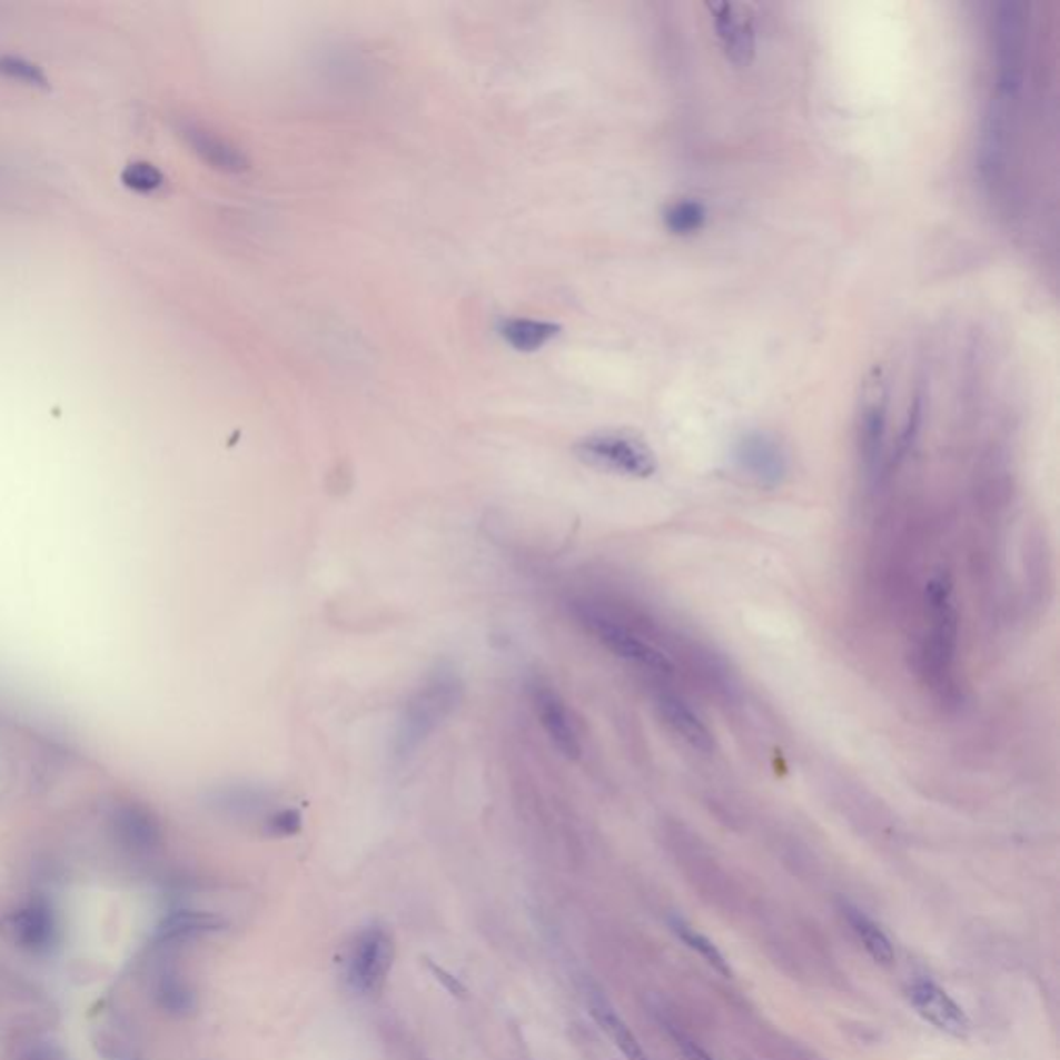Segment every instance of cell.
<instances>
[{
  "instance_id": "4",
  "label": "cell",
  "mask_w": 1060,
  "mask_h": 1060,
  "mask_svg": "<svg viewBox=\"0 0 1060 1060\" xmlns=\"http://www.w3.org/2000/svg\"><path fill=\"white\" fill-rule=\"evenodd\" d=\"M889 418V382L882 367H874L868 374L860 410H858V448L868 475H874L881 464L884 437Z\"/></svg>"
},
{
  "instance_id": "15",
  "label": "cell",
  "mask_w": 1060,
  "mask_h": 1060,
  "mask_svg": "<svg viewBox=\"0 0 1060 1060\" xmlns=\"http://www.w3.org/2000/svg\"><path fill=\"white\" fill-rule=\"evenodd\" d=\"M225 918H220V915H216V913H208V911H175L172 915H168L165 922L160 924L156 939H158V942H162V944H165V942L189 941V939L201 937V934L225 930Z\"/></svg>"
},
{
  "instance_id": "18",
  "label": "cell",
  "mask_w": 1060,
  "mask_h": 1060,
  "mask_svg": "<svg viewBox=\"0 0 1060 1060\" xmlns=\"http://www.w3.org/2000/svg\"><path fill=\"white\" fill-rule=\"evenodd\" d=\"M591 1013L597 1019L598 1026L610 1033L615 1046L622 1050V1054L627 1060H651L646 1057L641 1042L634 1038V1033L627 1030L626 1023L615 1016L612 1007L601 999H593L591 1002Z\"/></svg>"
},
{
  "instance_id": "13",
  "label": "cell",
  "mask_w": 1060,
  "mask_h": 1060,
  "mask_svg": "<svg viewBox=\"0 0 1060 1060\" xmlns=\"http://www.w3.org/2000/svg\"><path fill=\"white\" fill-rule=\"evenodd\" d=\"M657 709L663 721L670 725L675 735H680L687 746L699 750V752H713L715 750V735L706 727L686 702L673 694H658Z\"/></svg>"
},
{
  "instance_id": "16",
  "label": "cell",
  "mask_w": 1060,
  "mask_h": 1060,
  "mask_svg": "<svg viewBox=\"0 0 1060 1060\" xmlns=\"http://www.w3.org/2000/svg\"><path fill=\"white\" fill-rule=\"evenodd\" d=\"M559 329L562 328L553 321L509 317V319L502 321L499 334L516 350L533 353V350H538L541 346H545L549 340H553L559 334Z\"/></svg>"
},
{
  "instance_id": "12",
  "label": "cell",
  "mask_w": 1060,
  "mask_h": 1060,
  "mask_svg": "<svg viewBox=\"0 0 1060 1060\" xmlns=\"http://www.w3.org/2000/svg\"><path fill=\"white\" fill-rule=\"evenodd\" d=\"M110 824L117 841L129 852L148 853L160 845V822L150 808L141 806L137 802L120 804L115 808Z\"/></svg>"
},
{
  "instance_id": "17",
  "label": "cell",
  "mask_w": 1060,
  "mask_h": 1060,
  "mask_svg": "<svg viewBox=\"0 0 1060 1060\" xmlns=\"http://www.w3.org/2000/svg\"><path fill=\"white\" fill-rule=\"evenodd\" d=\"M843 915L848 918L855 937L864 944L868 955L872 957L876 963L891 965L893 959H895V951H893V944L889 941V937L882 932L881 927L872 918H868L864 911L848 905V903L843 905Z\"/></svg>"
},
{
  "instance_id": "24",
  "label": "cell",
  "mask_w": 1060,
  "mask_h": 1060,
  "mask_svg": "<svg viewBox=\"0 0 1060 1060\" xmlns=\"http://www.w3.org/2000/svg\"><path fill=\"white\" fill-rule=\"evenodd\" d=\"M120 180L127 189L137 194H153L165 187V175L150 162H131L125 166Z\"/></svg>"
},
{
  "instance_id": "5",
  "label": "cell",
  "mask_w": 1060,
  "mask_h": 1060,
  "mask_svg": "<svg viewBox=\"0 0 1060 1060\" xmlns=\"http://www.w3.org/2000/svg\"><path fill=\"white\" fill-rule=\"evenodd\" d=\"M394 961V941L386 928L372 927L360 932L353 959L350 982L363 994H377L386 985Z\"/></svg>"
},
{
  "instance_id": "8",
  "label": "cell",
  "mask_w": 1060,
  "mask_h": 1060,
  "mask_svg": "<svg viewBox=\"0 0 1060 1060\" xmlns=\"http://www.w3.org/2000/svg\"><path fill=\"white\" fill-rule=\"evenodd\" d=\"M7 930L19 949L33 955H46L59 944L57 913L42 899H31L30 903L13 911L7 920Z\"/></svg>"
},
{
  "instance_id": "1",
  "label": "cell",
  "mask_w": 1060,
  "mask_h": 1060,
  "mask_svg": "<svg viewBox=\"0 0 1060 1060\" xmlns=\"http://www.w3.org/2000/svg\"><path fill=\"white\" fill-rule=\"evenodd\" d=\"M460 696V675L452 665H437L404 704L394 742L396 756L408 759L452 715Z\"/></svg>"
},
{
  "instance_id": "23",
  "label": "cell",
  "mask_w": 1060,
  "mask_h": 1060,
  "mask_svg": "<svg viewBox=\"0 0 1060 1060\" xmlns=\"http://www.w3.org/2000/svg\"><path fill=\"white\" fill-rule=\"evenodd\" d=\"M0 77L19 81L30 88H48V77L42 67L23 57H0Z\"/></svg>"
},
{
  "instance_id": "6",
  "label": "cell",
  "mask_w": 1060,
  "mask_h": 1060,
  "mask_svg": "<svg viewBox=\"0 0 1060 1060\" xmlns=\"http://www.w3.org/2000/svg\"><path fill=\"white\" fill-rule=\"evenodd\" d=\"M928 620H930V657L939 670H947L955 655L957 612L949 578L937 576L928 584Z\"/></svg>"
},
{
  "instance_id": "2",
  "label": "cell",
  "mask_w": 1060,
  "mask_h": 1060,
  "mask_svg": "<svg viewBox=\"0 0 1060 1060\" xmlns=\"http://www.w3.org/2000/svg\"><path fill=\"white\" fill-rule=\"evenodd\" d=\"M576 456L583 463L622 477L648 478L657 473V456L638 435L627 432H598L576 444Z\"/></svg>"
},
{
  "instance_id": "27",
  "label": "cell",
  "mask_w": 1060,
  "mask_h": 1060,
  "mask_svg": "<svg viewBox=\"0 0 1060 1060\" xmlns=\"http://www.w3.org/2000/svg\"><path fill=\"white\" fill-rule=\"evenodd\" d=\"M427 965H429V970H432V973H434L435 980L446 985V990H448V992H452L454 997H460V999L466 997V988H464L463 982H460L458 978H454V975L444 970V968L435 965L434 961H427Z\"/></svg>"
},
{
  "instance_id": "19",
  "label": "cell",
  "mask_w": 1060,
  "mask_h": 1060,
  "mask_svg": "<svg viewBox=\"0 0 1060 1060\" xmlns=\"http://www.w3.org/2000/svg\"><path fill=\"white\" fill-rule=\"evenodd\" d=\"M156 1001L168 1013L185 1016L195 1007V994L177 971H165L156 982Z\"/></svg>"
},
{
  "instance_id": "7",
  "label": "cell",
  "mask_w": 1060,
  "mask_h": 1060,
  "mask_svg": "<svg viewBox=\"0 0 1060 1060\" xmlns=\"http://www.w3.org/2000/svg\"><path fill=\"white\" fill-rule=\"evenodd\" d=\"M531 699L535 704L541 725L545 733L549 735L553 746L557 747L564 756L568 759H578L581 756V737L576 732L574 719L569 715L566 702L562 701L559 692L547 684L543 677H535L528 684Z\"/></svg>"
},
{
  "instance_id": "14",
  "label": "cell",
  "mask_w": 1060,
  "mask_h": 1060,
  "mask_svg": "<svg viewBox=\"0 0 1060 1060\" xmlns=\"http://www.w3.org/2000/svg\"><path fill=\"white\" fill-rule=\"evenodd\" d=\"M182 137L187 139V143L194 148L197 156H201L209 166H214L218 170L239 172V170L247 168V158L239 148H235L222 137L211 133L199 125H185Z\"/></svg>"
},
{
  "instance_id": "28",
  "label": "cell",
  "mask_w": 1060,
  "mask_h": 1060,
  "mask_svg": "<svg viewBox=\"0 0 1060 1060\" xmlns=\"http://www.w3.org/2000/svg\"><path fill=\"white\" fill-rule=\"evenodd\" d=\"M672 1036L675 1038L677 1046L682 1048V1052H684V1057H686L687 1060H713L702 1050L701 1046H696L692 1040H687L684 1033L672 1030Z\"/></svg>"
},
{
  "instance_id": "22",
  "label": "cell",
  "mask_w": 1060,
  "mask_h": 1060,
  "mask_svg": "<svg viewBox=\"0 0 1060 1060\" xmlns=\"http://www.w3.org/2000/svg\"><path fill=\"white\" fill-rule=\"evenodd\" d=\"M672 927L673 932H675L682 941L686 942L692 951H699V953L704 957V961H706L713 970H717L719 973L725 975V978H732L730 963L725 961V957L721 955V951H719L713 942L709 941L706 937H702L701 932H696L694 928L686 927V924L680 922V920H673Z\"/></svg>"
},
{
  "instance_id": "21",
  "label": "cell",
  "mask_w": 1060,
  "mask_h": 1060,
  "mask_svg": "<svg viewBox=\"0 0 1060 1060\" xmlns=\"http://www.w3.org/2000/svg\"><path fill=\"white\" fill-rule=\"evenodd\" d=\"M211 806L228 812V814H249L259 808L266 806V792L247 785H230L209 793Z\"/></svg>"
},
{
  "instance_id": "26",
  "label": "cell",
  "mask_w": 1060,
  "mask_h": 1060,
  "mask_svg": "<svg viewBox=\"0 0 1060 1060\" xmlns=\"http://www.w3.org/2000/svg\"><path fill=\"white\" fill-rule=\"evenodd\" d=\"M16 1060H69L67 1059V1052L60 1048L59 1044L55 1042H46V1040H36L31 1044L23 1046L19 1050Z\"/></svg>"
},
{
  "instance_id": "3",
  "label": "cell",
  "mask_w": 1060,
  "mask_h": 1060,
  "mask_svg": "<svg viewBox=\"0 0 1060 1060\" xmlns=\"http://www.w3.org/2000/svg\"><path fill=\"white\" fill-rule=\"evenodd\" d=\"M576 615L584 627L603 644L615 657L641 665L644 670L670 673L673 670L672 661L665 657L653 644L643 641L634 630L620 624L612 615L601 612L593 605H578Z\"/></svg>"
},
{
  "instance_id": "10",
  "label": "cell",
  "mask_w": 1060,
  "mask_h": 1060,
  "mask_svg": "<svg viewBox=\"0 0 1060 1060\" xmlns=\"http://www.w3.org/2000/svg\"><path fill=\"white\" fill-rule=\"evenodd\" d=\"M908 999L918 1016L927 1019L937 1030L944 1031L955 1038H965L970 1033V1019L965 1011L957 1004L947 990L934 984L932 980H915L908 985Z\"/></svg>"
},
{
  "instance_id": "11",
  "label": "cell",
  "mask_w": 1060,
  "mask_h": 1060,
  "mask_svg": "<svg viewBox=\"0 0 1060 1060\" xmlns=\"http://www.w3.org/2000/svg\"><path fill=\"white\" fill-rule=\"evenodd\" d=\"M735 463L762 487H776L787 477V456L771 435H744L735 446Z\"/></svg>"
},
{
  "instance_id": "9",
  "label": "cell",
  "mask_w": 1060,
  "mask_h": 1060,
  "mask_svg": "<svg viewBox=\"0 0 1060 1060\" xmlns=\"http://www.w3.org/2000/svg\"><path fill=\"white\" fill-rule=\"evenodd\" d=\"M706 9L713 16V26L727 59L740 67L754 59L756 30L750 7L740 2H713L706 4Z\"/></svg>"
},
{
  "instance_id": "20",
  "label": "cell",
  "mask_w": 1060,
  "mask_h": 1060,
  "mask_svg": "<svg viewBox=\"0 0 1060 1060\" xmlns=\"http://www.w3.org/2000/svg\"><path fill=\"white\" fill-rule=\"evenodd\" d=\"M663 218H665L667 230L673 235L692 237V235L701 232L706 225L709 211L704 208V204L696 201V199H677V201H673L670 208L665 209Z\"/></svg>"
},
{
  "instance_id": "25",
  "label": "cell",
  "mask_w": 1060,
  "mask_h": 1060,
  "mask_svg": "<svg viewBox=\"0 0 1060 1060\" xmlns=\"http://www.w3.org/2000/svg\"><path fill=\"white\" fill-rule=\"evenodd\" d=\"M300 829H303V819H300L299 810H293V808H283L268 816L266 821V831L274 836L297 835Z\"/></svg>"
}]
</instances>
